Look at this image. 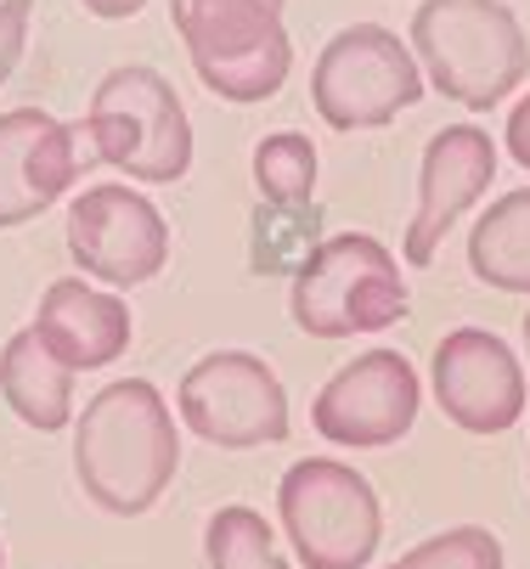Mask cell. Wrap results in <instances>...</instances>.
Instances as JSON below:
<instances>
[{
    "label": "cell",
    "mask_w": 530,
    "mask_h": 569,
    "mask_svg": "<svg viewBox=\"0 0 530 569\" xmlns=\"http://www.w3.org/2000/svg\"><path fill=\"white\" fill-rule=\"evenodd\" d=\"M0 563H7V541H0Z\"/></svg>",
    "instance_id": "25"
},
{
    "label": "cell",
    "mask_w": 530,
    "mask_h": 569,
    "mask_svg": "<svg viewBox=\"0 0 530 569\" xmlns=\"http://www.w3.org/2000/svg\"><path fill=\"white\" fill-rule=\"evenodd\" d=\"M418 406H423L418 367L401 350H367L322 383L311 423L328 446L384 451L418 423Z\"/></svg>",
    "instance_id": "10"
},
{
    "label": "cell",
    "mask_w": 530,
    "mask_h": 569,
    "mask_svg": "<svg viewBox=\"0 0 530 569\" xmlns=\"http://www.w3.org/2000/svg\"><path fill=\"white\" fill-rule=\"evenodd\" d=\"M86 141H91V158H102L108 170L130 181L159 187L192 170L187 108L170 79L147 62H124L102 73V86L91 91V108H86Z\"/></svg>",
    "instance_id": "5"
},
{
    "label": "cell",
    "mask_w": 530,
    "mask_h": 569,
    "mask_svg": "<svg viewBox=\"0 0 530 569\" xmlns=\"http://www.w3.org/2000/svg\"><path fill=\"white\" fill-rule=\"evenodd\" d=\"M322 203H254L249 214V271L254 277H293L322 249Z\"/></svg>",
    "instance_id": "17"
},
{
    "label": "cell",
    "mask_w": 530,
    "mask_h": 569,
    "mask_svg": "<svg viewBox=\"0 0 530 569\" xmlns=\"http://www.w3.org/2000/svg\"><path fill=\"white\" fill-rule=\"evenodd\" d=\"M429 383L463 435H508L524 418V361L491 328H451L434 345Z\"/></svg>",
    "instance_id": "11"
},
{
    "label": "cell",
    "mask_w": 530,
    "mask_h": 569,
    "mask_svg": "<svg viewBox=\"0 0 530 569\" xmlns=\"http://www.w3.org/2000/svg\"><path fill=\"white\" fill-rule=\"evenodd\" d=\"M176 468H181V435L159 383L113 378L73 418V473L102 513L136 519L159 508Z\"/></svg>",
    "instance_id": "1"
},
{
    "label": "cell",
    "mask_w": 530,
    "mask_h": 569,
    "mask_svg": "<svg viewBox=\"0 0 530 569\" xmlns=\"http://www.w3.org/2000/svg\"><path fill=\"white\" fill-rule=\"evenodd\" d=\"M68 254L108 288H141L170 260V226L153 198L124 181H97L68 203Z\"/></svg>",
    "instance_id": "9"
},
{
    "label": "cell",
    "mask_w": 530,
    "mask_h": 569,
    "mask_svg": "<svg viewBox=\"0 0 530 569\" xmlns=\"http://www.w3.org/2000/svg\"><path fill=\"white\" fill-rule=\"evenodd\" d=\"M407 46L423 68V86L474 113L508 102L530 73L524 23L502 0H423Z\"/></svg>",
    "instance_id": "2"
},
{
    "label": "cell",
    "mask_w": 530,
    "mask_h": 569,
    "mask_svg": "<svg viewBox=\"0 0 530 569\" xmlns=\"http://www.w3.org/2000/svg\"><path fill=\"white\" fill-rule=\"evenodd\" d=\"M423 91L429 86L412 46L384 23L339 29L311 68V102L328 130H384L412 102H423Z\"/></svg>",
    "instance_id": "7"
},
{
    "label": "cell",
    "mask_w": 530,
    "mask_h": 569,
    "mask_svg": "<svg viewBox=\"0 0 530 569\" xmlns=\"http://www.w3.org/2000/svg\"><path fill=\"white\" fill-rule=\"evenodd\" d=\"M203 558L209 569H293L277 547V530L266 525L260 508L232 502V508H214L203 525Z\"/></svg>",
    "instance_id": "18"
},
{
    "label": "cell",
    "mask_w": 530,
    "mask_h": 569,
    "mask_svg": "<svg viewBox=\"0 0 530 569\" xmlns=\"http://www.w3.org/2000/svg\"><path fill=\"white\" fill-rule=\"evenodd\" d=\"M73 378L40 339L34 328H18L7 345H0V395L7 406L40 435H62L73 423Z\"/></svg>",
    "instance_id": "15"
},
{
    "label": "cell",
    "mask_w": 530,
    "mask_h": 569,
    "mask_svg": "<svg viewBox=\"0 0 530 569\" xmlns=\"http://www.w3.org/2000/svg\"><path fill=\"white\" fill-rule=\"evenodd\" d=\"M497 176V141L480 124H446L429 136L423 164H418V214L407 226V266H429L434 249L446 242V231L458 226Z\"/></svg>",
    "instance_id": "12"
},
{
    "label": "cell",
    "mask_w": 530,
    "mask_h": 569,
    "mask_svg": "<svg viewBox=\"0 0 530 569\" xmlns=\"http://www.w3.org/2000/svg\"><path fill=\"white\" fill-rule=\"evenodd\" d=\"M80 7H86L91 18H136L147 0H80Z\"/></svg>",
    "instance_id": "23"
},
{
    "label": "cell",
    "mask_w": 530,
    "mask_h": 569,
    "mask_svg": "<svg viewBox=\"0 0 530 569\" xmlns=\"http://www.w3.org/2000/svg\"><path fill=\"white\" fill-rule=\"evenodd\" d=\"M524 356H530V310H524Z\"/></svg>",
    "instance_id": "24"
},
{
    "label": "cell",
    "mask_w": 530,
    "mask_h": 569,
    "mask_svg": "<svg viewBox=\"0 0 530 569\" xmlns=\"http://www.w3.org/2000/svg\"><path fill=\"white\" fill-rule=\"evenodd\" d=\"M384 569H502V541L486 525H451V530L407 547Z\"/></svg>",
    "instance_id": "20"
},
{
    "label": "cell",
    "mask_w": 530,
    "mask_h": 569,
    "mask_svg": "<svg viewBox=\"0 0 530 569\" xmlns=\"http://www.w3.org/2000/svg\"><path fill=\"white\" fill-rule=\"evenodd\" d=\"M469 271L497 293H530V187L502 192L469 231Z\"/></svg>",
    "instance_id": "16"
},
{
    "label": "cell",
    "mask_w": 530,
    "mask_h": 569,
    "mask_svg": "<svg viewBox=\"0 0 530 569\" xmlns=\"http://www.w3.org/2000/svg\"><path fill=\"white\" fill-rule=\"evenodd\" d=\"M412 293L401 277V260L367 231H333L322 249L293 271L288 310L293 328L311 339H356L384 333L407 316Z\"/></svg>",
    "instance_id": "4"
},
{
    "label": "cell",
    "mask_w": 530,
    "mask_h": 569,
    "mask_svg": "<svg viewBox=\"0 0 530 569\" xmlns=\"http://www.w3.org/2000/svg\"><path fill=\"white\" fill-rule=\"evenodd\" d=\"M29 328L68 372H97L130 350V305L108 288H91L86 277H57L40 293Z\"/></svg>",
    "instance_id": "14"
},
{
    "label": "cell",
    "mask_w": 530,
    "mask_h": 569,
    "mask_svg": "<svg viewBox=\"0 0 530 569\" xmlns=\"http://www.w3.org/2000/svg\"><path fill=\"white\" fill-rule=\"evenodd\" d=\"M317 141L306 130H277L254 147V192L260 203H311L317 198Z\"/></svg>",
    "instance_id": "19"
},
{
    "label": "cell",
    "mask_w": 530,
    "mask_h": 569,
    "mask_svg": "<svg viewBox=\"0 0 530 569\" xmlns=\"http://www.w3.org/2000/svg\"><path fill=\"white\" fill-rule=\"evenodd\" d=\"M288 0H170V23L203 91L220 102H271L293 73V40L282 29Z\"/></svg>",
    "instance_id": "3"
},
{
    "label": "cell",
    "mask_w": 530,
    "mask_h": 569,
    "mask_svg": "<svg viewBox=\"0 0 530 569\" xmlns=\"http://www.w3.org/2000/svg\"><path fill=\"white\" fill-rule=\"evenodd\" d=\"M277 519L306 569H367L384 541L372 479L344 457H299L277 479Z\"/></svg>",
    "instance_id": "6"
},
{
    "label": "cell",
    "mask_w": 530,
    "mask_h": 569,
    "mask_svg": "<svg viewBox=\"0 0 530 569\" xmlns=\"http://www.w3.org/2000/svg\"><path fill=\"white\" fill-rule=\"evenodd\" d=\"M508 152H513V164L530 176V97H519L513 113H508Z\"/></svg>",
    "instance_id": "22"
},
{
    "label": "cell",
    "mask_w": 530,
    "mask_h": 569,
    "mask_svg": "<svg viewBox=\"0 0 530 569\" xmlns=\"http://www.w3.org/2000/svg\"><path fill=\"white\" fill-rule=\"evenodd\" d=\"M176 406L181 423L220 451H254L288 440V389L254 350L198 356L176 389Z\"/></svg>",
    "instance_id": "8"
},
{
    "label": "cell",
    "mask_w": 530,
    "mask_h": 569,
    "mask_svg": "<svg viewBox=\"0 0 530 569\" xmlns=\"http://www.w3.org/2000/svg\"><path fill=\"white\" fill-rule=\"evenodd\" d=\"M80 130L46 108L0 113V226L40 220L80 176Z\"/></svg>",
    "instance_id": "13"
},
{
    "label": "cell",
    "mask_w": 530,
    "mask_h": 569,
    "mask_svg": "<svg viewBox=\"0 0 530 569\" xmlns=\"http://www.w3.org/2000/svg\"><path fill=\"white\" fill-rule=\"evenodd\" d=\"M23 46H29V0H0V86L12 79Z\"/></svg>",
    "instance_id": "21"
}]
</instances>
